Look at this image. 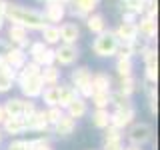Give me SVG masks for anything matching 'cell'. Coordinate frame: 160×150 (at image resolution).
Instances as JSON below:
<instances>
[{
  "label": "cell",
  "instance_id": "30",
  "mask_svg": "<svg viewBox=\"0 0 160 150\" xmlns=\"http://www.w3.org/2000/svg\"><path fill=\"white\" fill-rule=\"evenodd\" d=\"M40 100L44 102V106H58V84L56 86H44Z\"/></svg>",
  "mask_w": 160,
  "mask_h": 150
},
{
  "label": "cell",
  "instance_id": "21",
  "mask_svg": "<svg viewBox=\"0 0 160 150\" xmlns=\"http://www.w3.org/2000/svg\"><path fill=\"white\" fill-rule=\"evenodd\" d=\"M76 96H78L76 88H74L70 82H62V80H60L58 82V106L64 110Z\"/></svg>",
  "mask_w": 160,
  "mask_h": 150
},
{
  "label": "cell",
  "instance_id": "39",
  "mask_svg": "<svg viewBox=\"0 0 160 150\" xmlns=\"http://www.w3.org/2000/svg\"><path fill=\"white\" fill-rule=\"evenodd\" d=\"M36 102L34 100H28V98H24V110H22V118H26V116H30V114H34L36 112Z\"/></svg>",
  "mask_w": 160,
  "mask_h": 150
},
{
  "label": "cell",
  "instance_id": "35",
  "mask_svg": "<svg viewBox=\"0 0 160 150\" xmlns=\"http://www.w3.org/2000/svg\"><path fill=\"white\" fill-rule=\"evenodd\" d=\"M44 116H46L48 124H50V128H52L54 124H56L58 120H60V118L64 116V110L60 108V106H48L46 110H44Z\"/></svg>",
  "mask_w": 160,
  "mask_h": 150
},
{
  "label": "cell",
  "instance_id": "48",
  "mask_svg": "<svg viewBox=\"0 0 160 150\" xmlns=\"http://www.w3.org/2000/svg\"><path fill=\"white\" fill-rule=\"evenodd\" d=\"M6 2H8V0H0V12H4V8H6Z\"/></svg>",
  "mask_w": 160,
  "mask_h": 150
},
{
  "label": "cell",
  "instance_id": "49",
  "mask_svg": "<svg viewBox=\"0 0 160 150\" xmlns=\"http://www.w3.org/2000/svg\"><path fill=\"white\" fill-rule=\"evenodd\" d=\"M2 142H4V132H2V128H0V146H2Z\"/></svg>",
  "mask_w": 160,
  "mask_h": 150
},
{
  "label": "cell",
  "instance_id": "42",
  "mask_svg": "<svg viewBox=\"0 0 160 150\" xmlns=\"http://www.w3.org/2000/svg\"><path fill=\"white\" fill-rule=\"evenodd\" d=\"M24 150H34V138L24 140Z\"/></svg>",
  "mask_w": 160,
  "mask_h": 150
},
{
  "label": "cell",
  "instance_id": "8",
  "mask_svg": "<svg viewBox=\"0 0 160 150\" xmlns=\"http://www.w3.org/2000/svg\"><path fill=\"white\" fill-rule=\"evenodd\" d=\"M100 2L102 0H72L70 2V10H66V14H70L72 18H78V20H86L88 14H92L100 6Z\"/></svg>",
  "mask_w": 160,
  "mask_h": 150
},
{
  "label": "cell",
  "instance_id": "37",
  "mask_svg": "<svg viewBox=\"0 0 160 150\" xmlns=\"http://www.w3.org/2000/svg\"><path fill=\"white\" fill-rule=\"evenodd\" d=\"M34 150H54V148L50 144L48 136H38V138H34Z\"/></svg>",
  "mask_w": 160,
  "mask_h": 150
},
{
  "label": "cell",
  "instance_id": "4",
  "mask_svg": "<svg viewBox=\"0 0 160 150\" xmlns=\"http://www.w3.org/2000/svg\"><path fill=\"white\" fill-rule=\"evenodd\" d=\"M124 136H126L128 144H132V146H144V144L152 142L154 128L148 122H132L124 130Z\"/></svg>",
  "mask_w": 160,
  "mask_h": 150
},
{
  "label": "cell",
  "instance_id": "26",
  "mask_svg": "<svg viewBox=\"0 0 160 150\" xmlns=\"http://www.w3.org/2000/svg\"><path fill=\"white\" fill-rule=\"evenodd\" d=\"M140 86H138V80L134 78V74L132 76H124V78H118V92H122L124 96H130L132 98V94L136 92Z\"/></svg>",
  "mask_w": 160,
  "mask_h": 150
},
{
  "label": "cell",
  "instance_id": "41",
  "mask_svg": "<svg viewBox=\"0 0 160 150\" xmlns=\"http://www.w3.org/2000/svg\"><path fill=\"white\" fill-rule=\"evenodd\" d=\"M138 16L132 12H126V10H122V22H136Z\"/></svg>",
  "mask_w": 160,
  "mask_h": 150
},
{
  "label": "cell",
  "instance_id": "1",
  "mask_svg": "<svg viewBox=\"0 0 160 150\" xmlns=\"http://www.w3.org/2000/svg\"><path fill=\"white\" fill-rule=\"evenodd\" d=\"M4 18L10 24L26 28L28 32H40V28L46 24L40 10L30 8V6H22V4H16V2H6Z\"/></svg>",
  "mask_w": 160,
  "mask_h": 150
},
{
  "label": "cell",
  "instance_id": "7",
  "mask_svg": "<svg viewBox=\"0 0 160 150\" xmlns=\"http://www.w3.org/2000/svg\"><path fill=\"white\" fill-rule=\"evenodd\" d=\"M16 86L20 88L22 92V98H28V100H36L40 98L44 90V84L40 80V74L36 76H22V78H16Z\"/></svg>",
  "mask_w": 160,
  "mask_h": 150
},
{
  "label": "cell",
  "instance_id": "33",
  "mask_svg": "<svg viewBox=\"0 0 160 150\" xmlns=\"http://www.w3.org/2000/svg\"><path fill=\"white\" fill-rule=\"evenodd\" d=\"M110 92H92V96L88 100H92L94 108H110Z\"/></svg>",
  "mask_w": 160,
  "mask_h": 150
},
{
  "label": "cell",
  "instance_id": "14",
  "mask_svg": "<svg viewBox=\"0 0 160 150\" xmlns=\"http://www.w3.org/2000/svg\"><path fill=\"white\" fill-rule=\"evenodd\" d=\"M4 136H12V138H18L20 134L26 132V122H24L22 116H6L4 122L0 124Z\"/></svg>",
  "mask_w": 160,
  "mask_h": 150
},
{
  "label": "cell",
  "instance_id": "28",
  "mask_svg": "<svg viewBox=\"0 0 160 150\" xmlns=\"http://www.w3.org/2000/svg\"><path fill=\"white\" fill-rule=\"evenodd\" d=\"M6 116H22L24 110V98H6L2 104Z\"/></svg>",
  "mask_w": 160,
  "mask_h": 150
},
{
  "label": "cell",
  "instance_id": "17",
  "mask_svg": "<svg viewBox=\"0 0 160 150\" xmlns=\"http://www.w3.org/2000/svg\"><path fill=\"white\" fill-rule=\"evenodd\" d=\"M76 126H78V120H74V118H70L68 114H64V116L60 118L50 130H52L56 136H60V138H68L70 134L76 132Z\"/></svg>",
  "mask_w": 160,
  "mask_h": 150
},
{
  "label": "cell",
  "instance_id": "27",
  "mask_svg": "<svg viewBox=\"0 0 160 150\" xmlns=\"http://www.w3.org/2000/svg\"><path fill=\"white\" fill-rule=\"evenodd\" d=\"M90 118H92V124L98 130H104L106 126H110V110L108 108H94Z\"/></svg>",
  "mask_w": 160,
  "mask_h": 150
},
{
  "label": "cell",
  "instance_id": "25",
  "mask_svg": "<svg viewBox=\"0 0 160 150\" xmlns=\"http://www.w3.org/2000/svg\"><path fill=\"white\" fill-rule=\"evenodd\" d=\"M110 106L112 110H122V108H134V102L130 96H124L118 90H112L110 92Z\"/></svg>",
  "mask_w": 160,
  "mask_h": 150
},
{
  "label": "cell",
  "instance_id": "36",
  "mask_svg": "<svg viewBox=\"0 0 160 150\" xmlns=\"http://www.w3.org/2000/svg\"><path fill=\"white\" fill-rule=\"evenodd\" d=\"M104 140H124V132L114 126H106L104 128Z\"/></svg>",
  "mask_w": 160,
  "mask_h": 150
},
{
  "label": "cell",
  "instance_id": "3",
  "mask_svg": "<svg viewBox=\"0 0 160 150\" xmlns=\"http://www.w3.org/2000/svg\"><path fill=\"white\" fill-rule=\"evenodd\" d=\"M70 84L76 88L78 96L88 100L92 96V70L88 66H76L70 72Z\"/></svg>",
  "mask_w": 160,
  "mask_h": 150
},
{
  "label": "cell",
  "instance_id": "38",
  "mask_svg": "<svg viewBox=\"0 0 160 150\" xmlns=\"http://www.w3.org/2000/svg\"><path fill=\"white\" fill-rule=\"evenodd\" d=\"M124 142L122 140H104L102 142V150H122Z\"/></svg>",
  "mask_w": 160,
  "mask_h": 150
},
{
  "label": "cell",
  "instance_id": "20",
  "mask_svg": "<svg viewBox=\"0 0 160 150\" xmlns=\"http://www.w3.org/2000/svg\"><path fill=\"white\" fill-rule=\"evenodd\" d=\"M62 78V70L56 64H50V66H42L40 68V80H42L44 86H56Z\"/></svg>",
  "mask_w": 160,
  "mask_h": 150
},
{
  "label": "cell",
  "instance_id": "44",
  "mask_svg": "<svg viewBox=\"0 0 160 150\" xmlns=\"http://www.w3.org/2000/svg\"><path fill=\"white\" fill-rule=\"evenodd\" d=\"M48 2V0H46ZM50 2H58V4H62V6H66V4H70L72 0H50Z\"/></svg>",
  "mask_w": 160,
  "mask_h": 150
},
{
  "label": "cell",
  "instance_id": "45",
  "mask_svg": "<svg viewBox=\"0 0 160 150\" xmlns=\"http://www.w3.org/2000/svg\"><path fill=\"white\" fill-rule=\"evenodd\" d=\"M4 118H6V112H4V108H2V104H0V124L4 122Z\"/></svg>",
  "mask_w": 160,
  "mask_h": 150
},
{
  "label": "cell",
  "instance_id": "2",
  "mask_svg": "<svg viewBox=\"0 0 160 150\" xmlns=\"http://www.w3.org/2000/svg\"><path fill=\"white\" fill-rule=\"evenodd\" d=\"M118 38L114 36V30L106 28L104 32H100L94 36L92 44H90V48H92V52L96 54L98 58H112L116 56V50H118Z\"/></svg>",
  "mask_w": 160,
  "mask_h": 150
},
{
  "label": "cell",
  "instance_id": "29",
  "mask_svg": "<svg viewBox=\"0 0 160 150\" xmlns=\"http://www.w3.org/2000/svg\"><path fill=\"white\" fill-rule=\"evenodd\" d=\"M114 70H116L118 78L132 76V70H134V60H132V58H124V56H116V64H114Z\"/></svg>",
  "mask_w": 160,
  "mask_h": 150
},
{
  "label": "cell",
  "instance_id": "15",
  "mask_svg": "<svg viewBox=\"0 0 160 150\" xmlns=\"http://www.w3.org/2000/svg\"><path fill=\"white\" fill-rule=\"evenodd\" d=\"M2 56H4L6 64L14 70V72H18V70L22 68L24 64H26V60H28L26 50H22V48H18V46H8L6 52H4Z\"/></svg>",
  "mask_w": 160,
  "mask_h": 150
},
{
  "label": "cell",
  "instance_id": "34",
  "mask_svg": "<svg viewBox=\"0 0 160 150\" xmlns=\"http://www.w3.org/2000/svg\"><path fill=\"white\" fill-rule=\"evenodd\" d=\"M14 84H16V74H6V72H0V94H6V92H10Z\"/></svg>",
  "mask_w": 160,
  "mask_h": 150
},
{
  "label": "cell",
  "instance_id": "18",
  "mask_svg": "<svg viewBox=\"0 0 160 150\" xmlns=\"http://www.w3.org/2000/svg\"><path fill=\"white\" fill-rule=\"evenodd\" d=\"M114 36L118 38L120 44H128L132 40L138 38V28H136V22H120L118 28L114 30Z\"/></svg>",
  "mask_w": 160,
  "mask_h": 150
},
{
  "label": "cell",
  "instance_id": "16",
  "mask_svg": "<svg viewBox=\"0 0 160 150\" xmlns=\"http://www.w3.org/2000/svg\"><path fill=\"white\" fill-rule=\"evenodd\" d=\"M58 30H60V42H64V44H78L80 26L76 22H62V24H58Z\"/></svg>",
  "mask_w": 160,
  "mask_h": 150
},
{
  "label": "cell",
  "instance_id": "24",
  "mask_svg": "<svg viewBox=\"0 0 160 150\" xmlns=\"http://www.w3.org/2000/svg\"><path fill=\"white\" fill-rule=\"evenodd\" d=\"M84 22H86V28H88L90 32L94 34V36L106 30V18H104L102 14H98V12H92V14H88Z\"/></svg>",
  "mask_w": 160,
  "mask_h": 150
},
{
  "label": "cell",
  "instance_id": "11",
  "mask_svg": "<svg viewBox=\"0 0 160 150\" xmlns=\"http://www.w3.org/2000/svg\"><path fill=\"white\" fill-rule=\"evenodd\" d=\"M136 28H138V38H144V40H148V42H154V40H156V34H158L156 18L142 14L140 20H136Z\"/></svg>",
  "mask_w": 160,
  "mask_h": 150
},
{
  "label": "cell",
  "instance_id": "12",
  "mask_svg": "<svg viewBox=\"0 0 160 150\" xmlns=\"http://www.w3.org/2000/svg\"><path fill=\"white\" fill-rule=\"evenodd\" d=\"M42 16H44V22L46 24H60V22H64V18H66V6L48 0V2H44Z\"/></svg>",
  "mask_w": 160,
  "mask_h": 150
},
{
  "label": "cell",
  "instance_id": "47",
  "mask_svg": "<svg viewBox=\"0 0 160 150\" xmlns=\"http://www.w3.org/2000/svg\"><path fill=\"white\" fill-rule=\"evenodd\" d=\"M122 150H142V146H132V144H128V146H124Z\"/></svg>",
  "mask_w": 160,
  "mask_h": 150
},
{
  "label": "cell",
  "instance_id": "9",
  "mask_svg": "<svg viewBox=\"0 0 160 150\" xmlns=\"http://www.w3.org/2000/svg\"><path fill=\"white\" fill-rule=\"evenodd\" d=\"M136 108H122V110H112L110 112V126L118 130H126L132 122H136Z\"/></svg>",
  "mask_w": 160,
  "mask_h": 150
},
{
  "label": "cell",
  "instance_id": "32",
  "mask_svg": "<svg viewBox=\"0 0 160 150\" xmlns=\"http://www.w3.org/2000/svg\"><path fill=\"white\" fill-rule=\"evenodd\" d=\"M146 88V98H148V110L152 116H156L158 112V92H156V84H148Z\"/></svg>",
  "mask_w": 160,
  "mask_h": 150
},
{
  "label": "cell",
  "instance_id": "22",
  "mask_svg": "<svg viewBox=\"0 0 160 150\" xmlns=\"http://www.w3.org/2000/svg\"><path fill=\"white\" fill-rule=\"evenodd\" d=\"M40 40H42L46 46H56L60 44V30H58V24H44L42 28H40Z\"/></svg>",
  "mask_w": 160,
  "mask_h": 150
},
{
  "label": "cell",
  "instance_id": "46",
  "mask_svg": "<svg viewBox=\"0 0 160 150\" xmlns=\"http://www.w3.org/2000/svg\"><path fill=\"white\" fill-rule=\"evenodd\" d=\"M4 24H6V18H4V12H0V30L4 28Z\"/></svg>",
  "mask_w": 160,
  "mask_h": 150
},
{
  "label": "cell",
  "instance_id": "5",
  "mask_svg": "<svg viewBox=\"0 0 160 150\" xmlns=\"http://www.w3.org/2000/svg\"><path fill=\"white\" fill-rule=\"evenodd\" d=\"M26 54H28V60L36 62L40 68L54 64V48L52 46H46L42 40H32L30 46L26 48Z\"/></svg>",
  "mask_w": 160,
  "mask_h": 150
},
{
  "label": "cell",
  "instance_id": "43",
  "mask_svg": "<svg viewBox=\"0 0 160 150\" xmlns=\"http://www.w3.org/2000/svg\"><path fill=\"white\" fill-rule=\"evenodd\" d=\"M8 46H10V44L6 42V40H2V38H0V56H2V54L6 52V48H8Z\"/></svg>",
  "mask_w": 160,
  "mask_h": 150
},
{
  "label": "cell",
  "instance_id": "31",
  "mask_svg": "<svg viewBox=\"0 0 160 150\" xmlns=\"http://www.w3.org/2000/svg\"><path fill=\"white\" fill-rule=\"evenodd\" d=\"M146 0H122V10H126V12H132L136 14V16H142L144 10H146Z\"/></svg>",
  "mask_w": 160,
  "mask_h": 150
},
{
  "label": "cell",
  "instance_id": "19",
  "mask_svg": "<svg viewBox=\"0 0 160 150\" xmlns=\"http://www.w3.org/2000/svg\"><path fill=\"white\" fill-rule=\"evenodd\" d=\"M64 114H68V116L74 118V120L84 118V116L88 114V100L82 98V96H76L66 108H64Z\"/></svg>",
  "mask_w": 160,
  "mask_h": 150
},
{
  "label": "cell",
  "instance_id": "10",
  "mask_svg": "<svg viewBox=\"0 0 160 150\" xmlns=\"http://www.w3.org/2000/svg\"><path fill=\"white\" fill-rule=\"evenodd\" d=\"M6 42L10 46H18L22 50H26L30 46V36H28V30L22 28V26H16V24H10L8 30H6Z\"/></svg>",
  "mask_w": 160,
  "mask_h": 150
},
{
  "label": "cell",
  "instance_id": "50",
  "mask_svg": "<svg viewBox=\"0 0 160 150\" xmlns=\"http://www.w3.org/2000/svg\"><path fill=\"white\" fill-rule=\"evenodd\" d=\"M36 2H42V4H44V2H46V0H36Z\"/></svg>",
  "mask_w": 160,
  "mask_h": 150
},
{
  "label": "cell",
  "instance_id": "6",
  "mask_svg": "<svg viewBox=\"0 0 160 150\" xmlns=\"http://www.w3.org/2000/svg\"><path fill=\"white\" fill-rule=\"evenodd\" d=\"M80 58L78 44H64L60 42L54 46V64L56 66H74Z\"/></svg>",
  "mask_w": 160,
  "mask_h": 150
},
{
  "label": "cell",
  "instance_id": "40",
  "mask_svg": "<svg viewBox=\"0 0 160 150\" xmlns=\"http://www.w3.org/2000/svg\"><path fill=\"white\" fill-rule=\"evenodd\" d=\"M6 150H24V140L22 138H12L6 144Z\"/></svg>",
  "mask_w": 160,
  "mask_h": 150
},
{
  "label": "cell",
  "instance_id": "23",
  "mask_svg": "<svg viewBox=\"0 0 160 150\" xmlns=\"http://www.w3.org/2000/svg\"><path fill=\"white\" fill-rule=\"evenodd\" d=\"M112 90V78L106 72L92 74V92H110Z\"/></svg>",
  "mask_w": 160,
  "mask_h": 150
},
{
  "label": "cell",
  "instance_id": "13",
  "mask_svg": "<svg viewBox=\"0 0 160 150\" xmlns=\"http://www.w3.org/2000/svg\"><path fill=\"white\" fill-rule=\"evenodd\" d=\"M24 122H26V132H34V134H44L50 130V124L46 116H44V110H36L34 114H30V116L24 118Z\"/></svg>",
  "mask_w": 160,
  "mask_h": 150
}]
</instances>
